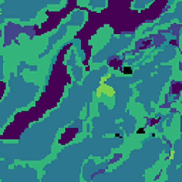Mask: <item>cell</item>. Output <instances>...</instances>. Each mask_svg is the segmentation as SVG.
Returning <instances> with one entry per match:
<instances>
[{
  "label": "cell",
  "instance_id": "cell-1",
  "mask_svg": "<svg viewBox=\"0 0 182 182\" xmlns=\"http://www.w3.org/2000/svg\"><path fill=\"white\" fill-rule=\"evenodd\" d=\"M124 73H125V74H131V73H133V70H131L130 67H125V68H124Z\"/></svg>",
  "mask_w": 182,
  "mask_h": 182
}]
</instances>
